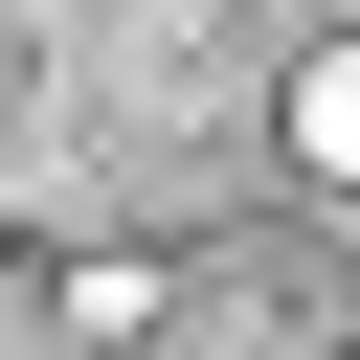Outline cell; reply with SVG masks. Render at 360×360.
Masks as SVG:
<instances>
[{"mask_svg":"<svg viewBox=\"0 0 360 360\" xmlns=\"http://www.w3.org/2000/svg\"><path fill=\"white\" fill-rule=\"evenodd\" d=\"M292 135H315V158H360V68H315V90H292Z\"/></svg>","mask_w":360,"mask_h":360,"instance_id":"6da1fadb","label":"cell"}]
</instances>
